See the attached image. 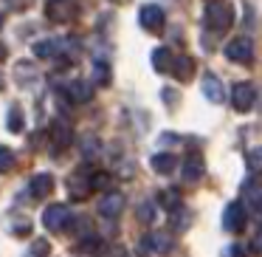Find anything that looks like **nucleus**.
Returning a JSON list of instances; mask_svg holds the SVG:
<instances>
[{
	"label": "nucleus",
	"mask_w": 262,
	"mask_h": 257,
	"mask_svg": "<svg viewBox=\"0 0 262 257\" xmlns=\"http://www.w3.org/2000/svg\"><path fill=\"white\" fill-rule=\"evenodd\" d=\"M206 29L214 31V34H223V31H228L234 26V9L231 3H226V0H209L206 3Z\"/></svg>",
	"instance_id": "obj_1"
},
{
	"label": "nucleus",
	"mask_w": 262,
	"mask_h": 257,
	"mask_svg": "<svg viewBox=\"0 0 262 257\" xmlns=\"http://www.w3.org/2000/svg\"><path fill=\"white\" fill-rule=\"evenodd\" d=\"M91 192H93V175H91L88 167H79V170L68 178V195L74 201H85Z\"/></svg>",
	"instance_id": "obj_2"
},
{
	"label": "nucleus",
	"mask_w": 262,
	"mask_h": 257,
	"mask_svg": "<svg viewBox=\"0 0 262 257\" xmlns=\"http://www.w3.org/2000/svg\"><path fill=\"white\" fill-rule=\"evenodd\" d=\"M254 43H251V37H234L231 43L226 46V57L231 60V63H239V65H251L254 63Z\"/></svg>",
	"instance_id": "obj_3"
},
{
	"label": "nucleus",
	"mask_w": 262,
	"mask_h": 257,
	"mask_svg": "<svg viewBox=\"0 0 262 257\" xmlns=\"http://www.w3.org/2000/svg\"><path fill=\"white\" fill-rule=\"evenodd\" d=\"M68 221H71V209L65 204H51L42 212V226H46L48 232H62V229L68 226Z\"/></svg>",
	"instance_id": "obj_4"
},
{
	"label": "nucleus",
	"mask_w": 262,
	"mask_h": 257,
	"mask_svg": "<svg viewBox=\"0 0 262 257\" xmlns=\"http://www.w3.org/2000/svg\"><path fill=\"white\" fill-rule=\"evenodd\" d=\"M138 23H141L149 34H161V31H164V23H166V14L161 6L147 3V6H141V12H138Z\"/></svg>",
	"instance_id": "obj_5"
},
{
	"label": "nucleus",
	"mask_w": 262,
	"mask_h": 257,
	"mask_svg": "<svg viewBox=\"0 0 262 257\" xmlns=\"http://www.w3.org/2000/svg\"><path fill=\"white\" fill-rule=\"evenodd\" d=\"M254 102H256V88L251 82H237L231 88V105L237 113H248L254 108Z\"/></svg>",
	"instance_id": "obj_6"
},
{
	"label": "nucleus",
	"mask_w": 262,
	"mask_h": 257,
	"mask_svg": "<svg viewBox=\"0 0 262 257\" xmlns=\"http://www.w3.org/2000/svg\"><path fill=\"white\" fill-rule=\"evenodd\" d=\"M74 14H76L74 0H48L46 3V17L51 23H68V20H74Z\"/></svg>",
	"instance_id": "obj_7"
},
{
	"label": "nucleus",
	"mask_w": 262,
	"mask_h": 257,
	"mask_svg": "<svg viewBox=\"0 0 262 257\" xmlns=\"http://www.w3.org/2000/svg\"><path fill=\"white\" fill-rule=\"evenodd\" d=\"M245 206L243 201H231V204L226 206V212H223V229H228V232H243L245 229Z\"/></svg>",
	"instance_id": "obj_8"
},
{
	"label": "nucleus",
	"mask_w": 262,
	"mask_h": 257,
	"mask_svg": "<svg viewBox=\"0 0 262 257\" xmlns=\"http://www.w3.org/2000/svg\"><path fill=\"white\" fill-rule=\"evenodd\" d=\"M144 251H158V254H166V251H172V246H175V240H172L169 232H152L147 234V238L141 240Z\"/></svg>",
	"instance_id": "obj_9"
},
{
	"label": "nucleus",
	"mask_w": 262,
	"mask_h": 257,
	"mask_svg": "<svg viewBox=\"0 0 262 257\" xmlns=\"http://www.w3.org/2000/svg\"><path fill=\"white\" fill-rule=\"evenodd\" d=\"M121 209H124V195L121 192H104L102 195V204H99V215L102 218H119Z\"/></svg>",
	"instance_id": "obj_10"
},
{
	"label": "nucleus",
	"mask_w": 262,
	"mask_h": 257,
	"mask_svg": "<svg viewBox=\"0 0 262 257\" xmlns=\"http://www.w3.org/2000/svg\"><path fill=\"white\" fill-rule=\"evenodd\" d=\"M29 192L34 201H46L48 195L54 192V178L48 175V172H40V175H34L29 181Z\"/></svg>",
	"instance_id": "obj_11"
},
{
	"label": "nucleus",
	"mask_w": 262,
	"mask_h": 257,
	"mask_svg": "<svg viewBox=\"0 0 262 257\" xmlns=\"http://www.w3.org/2000/svg\"><path fill=\"white\" fill-rule=\"evenodd\" d=\"M65 93H68L71 102L82 105V102H91V99H93V85L88 80H74L68 88H65Z\"/></svg>",
	"instance_id": "obj_12"
},
{
	"label": "nucleus",
	"mask_w": 262,
	"mask_h": 257,
	"mask_svg": "<svg viewBox=\"0 0 262 257\" xmlns=\"http://www.w3.org/2000/svg\"><path fill=\"white\" fill-rule=\"evenodd\" d=\"M51 142H54V147H57V150H65L71 142H74V133H71L68 122H62V119L54 122V125H51Z\"/></svg>",
	"instance_id": "obj_13"
},
{
	"label": "nucleus",
	"mask_w": 262,
	"mask_h": 257,
	"mask_svg": "<svg viewBox=\"0 0 262 257\" xmlns=\"http://www.w3.org/2000/svg\"><path fill=\"white\" fill-rule=\"evenodd\" d=\"M203 96L209 99V102L220 105L223 99H226V91H223V82L217 80L214 74H206L203 76Z\"/></svg>",
	"instance_id": "obj_14"
},
{
	"label": "nucleus",
	"mask_w": 262,
	"mask_h": 257,
	"mask_svg": "<svg viewBox=\"0 0 262 257\" xmlns=\"http://www.w3.org/2000/svg\"><path fill=\"white\" fill-rule=\"evenodd\" d=\"M172 74H175V80H181V82L192 80V74H194V60L189 57V54H178V57L172 60Z\"/></svg>",
	"instance_id": "obj_15"
},
{
	"label": "nucleus",
	"mask_w": 262,
	"mask_h": 257,
	"mask_svg": "<svg viewBox=\"0 0 262 257\" xmlns=\"http://www.w3.org/2000/svg\"><path fill=\"white\" fill-rule=\"evenodd\" d=\"M59 51H62V43H57V40H40V43H34V57L37 60H51V57H57Z\"/></svg>",
	"instance_id": "obj_16"
},
{
	"label": "nucleus",
	"mask_w": 262,
	"mask_h": 257,
	"mask_svg": "<svg viewBox=\"0 0 262 257\" xmlns=\"http://www.w3.org/2000/svg\"><path fill=\"white\" fill-rule=\"evenodd\" d=\"M203 161L194 155V159H186V164H183V181L186 184H194V181H200L203 178Z\"/></svg>",
	"instance_id": "obj_17"
},
{
	"label": "nucleus",
	"mask_w": 262,
	"mask_h": 257,
	"mask_svg": "<svg viewBox=\"0 0 262 257\" xmlns=\"http://www.w3.org/2000/svg\"><path fill=\"white\" fill-rule=\"evenodd\" d=\"M76 249H79L82 254H99V251H104V240L99 238V234H85V238L76 243Z\"/></svg>",
	"instance_id": "obj_18"
},
{
	"label": "nucleus",
	"mask_w": 262,
	"mask_h": 257,
	"mask_svg": "<svg viewBox=\"0 0 262 257\" xmlns=\"http://www.w3.org/2000/svg\"><path fill=\"white\" fill-rule=\"evenodd\" d=\"M172 60H175V54L169 51V48H155L152 51V68L155 71H172Z\"/></svg>",
	"instance_id": "obj_19"
},
{
	"label": "nucleus",
	"mask_w": 262,
	"mask_h": 257,
	"mask_svg": "<svg viewBox=\"0 0 262 257\" xmlns=\"http://www.w3.org/2000/svg\"><path fill=\"white\" fill-rule=\"evenodd\" d=\"M175 155L172 153H158V155H152V170L155 172H161V175H169L172 170H175Z\"/></svg>",
	"instance_id": "obj_20"
},
{
	"label": "nucleus",
	"mask_w": 262,
	"mask_h": 257,
	"mask_svg": "<svg viewBox=\"0 0 262 257\" xmlns=\"http://www.w3.org/2000/svg\"><path fill=\"white\" fill-rule=\"evenodd\" d=\"M169 221H172V226H175L178 232H186V229L192 226V212L181 206V209H175V212L169 215Z\"/></svg>",
	"instance_id": "obj_21"
},
{
	"label": "nucleus",
	"mask_w": 262,
	"mask_h": 257,
	"mask_svg": "<svg viewBox=\"0 0 262 257\" xmlns=\"http://www.w3.org/2000/svg\"><path fill=\"white\" fill-rule=\"evenodd\" d=\"M161 204L169 212L181 209V192H178V189H164V192H161Z\"/></svg>",
	"instance_id": "obj_22"
},
{
	"label": "nucleus",
	"mask_w": 262,
	"mask_h": 257,
	"mask_svg": "<svg viewBox=\"0 0 262 257\" xmlns=\"http://www.w3.org/2000/svg\"><path fill=\"white\" fill-rule=\"evenodd\" d=\"M14 164H17V159H14V153L9 147H0V175H6V172L14 170Z\"/></svg>",
	"instance_id": "obj_23"
},
{
	"label": "nucleus",
	"mask_w": 262,
	"mask_h": 257,
	"mask_svg": "<svg viewBox=\"0 0 262 257\" xmlns=\"http://www.w3.org/2000/svg\"><path fill=\"white\" fill-rule=\"evenodd\" d=\"M93 82H96V85H110V68H107V63H96V65H93Z\"/></svg>",
	"instance_id": "obj_24"
},
{
	"label": "nucleus",
	"mask_w": 262,
	"mask_h": 257,
	"mask_svg": "<svg viewBox=\"0 0 262 257\" xmlns=\"http://www.w3.org/2000/svg\"><path fill=\"white\" fill-rule=\"evenodd\" d=\"M136 218H138V221H141V223H152V218H155V206L149 204V201H144V204L138 206Z\"/></svg>",
	"instance_id": "obj_25"
},
{
	"label": "nucleus",
	"mask_w": 262,
	"mask_h": 257,
	"mask_svg": "<svg viewBox=\"0 0 262 257\" xmlns=\"http://www.w3.org/2000/svg\"><path fill=\"white\" fill-rule=\"evenodd\" d=\"M248 170L251 172H262V147H254L248 153Z\"/></svg>",
	"instance_id": "obj_26"
},
{
	"label": "nucleus",
	"mask_w": 262,
	"mask_h": 257,
	"mask_svg": "<svg viewBox=\"0 0 262 257\" xmlns=\"http://www.w3.org/2000/svg\"><path fill=\"white\" fill-rule=\"evenodd\" d=\"M48 251H51V243H48L46 238H40V240L31 243V254L34 257H48Z\"/></svg>",
	"instance_id": "obj_27"
},
{
	"label": "nucleus",
	"mask_w": 262,
	"mask_h": 257,
	"mask_svg": "<svg viewBox=\"0 0 262 257\" xmlns=\"http://www.w3.org/2000/svg\"><path fill=\"white\" fill-rule=\"evenodd\" d=\"M9 130H12V133H20V130H23V116H20L17 108L9 110Z\"/></svg>",
	"instance_id": "obj_28"
},
{
	"label": "nucleus",
	"mask_w": 262,
	"mask_h": 257,
	"mask_svg": "<svg viewBox=\"0 0 262 257\" xmlns=\"http://www.w3.org/2000/svg\"><path fill=\"white\" fill-rule=\"evenodd\" d=\"M9 232H12V234H23V238H26V234H31V223L26 221V218H23V221H14Z\"/></svg>",
	"instance_id": "obj_29"
},
{
	"label": "nucleus",
	"mask_w": 262,
	"mask_h": 257,
	"mask_svg": "<svg viewBox=\"0 0 262 257\" xmlns=\"http://www.w3.org/2000/svg\"><path fill=\"white\" fill-rule=\"evenodd\" d=\"M96 150H99V142H96V139H91V136L82 139V153H85V155L96 153Z\"/></svg>",
	"instance_id": "obj_30"
},
{
	"label": "nucleus",
	"mask_w": 262,
	"mask_h": 257,
	"mask_svg": "<svg viewBox=\"0 0 262 257\" xmlns=\"http://www.w3.org/2000/svg\"><path fill=\"white\" fill-rule=\"evenodd\" d=\"M251 249L256 251V254H262V226L256 229V234H254V240H251Z\"/></svg>",
	"instance_id": "obj_31"
},
{
	"label": "nucleus",
	"mask_w": 262,
	"mask_h": 257,
	"mask_svg": "<svg viewBox=\"0 0 262 257\" xmlns=\"http://www.w3.org/2000/svg\"><path fill=\"white\" fill-rule=\"evenodd\" d=\"M164 102H166V105H175V102H178V93L166 88V91H164Z\"/></svg>",
	"instance_id": "obj_32"
},
{
	"label": "nucleus",
	"mask_w": 262,
	"mask_h": 257,
	"mask_svg": "<svg viewBox=\"0 0 262 257\" xmlns=\"http://www.w3.org/2000/svg\"><path fill=\"white\" fill-rule=\"evenodd\" d=\"M226 257H243V251H239V246H228Z\"/></svg>",
	"instance_id": "obj_33"
},
{
	"label": "nucleus",
	"mask_w": 262,
	"mask_h": 257,
	"mask_svg": "<svg viewBox=\"0 0 262 257\" xmlns=\"http://www.w3.org/2000/svg\"><path fill=\"white\" fill-rule=\"evenodd\" d=\"M161 142H164V144H175L178 136H175V133H164V139H161Z\"/></svg>",
	"instance_id": "obj_34"
},
{
	"label": "nucleus",
	"mask_w": 262,
	"mask_h": 257,
	"mask_svg": "<svg viewBox=\"0 0 262 257\" xmlns=\"http://www.w3.org/2000/svg\"><path fill=\"white\" fill-rule=\"evenodd\" d=\"M0 60H6V46L0 43Z\"/></svg>",
	"instance_id": "obj_35"
}]
</instances>
